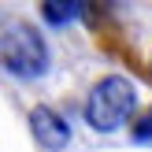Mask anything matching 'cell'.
<instances>
[{
  "instance_id": "obj_1",
  "label": "cell",
  "mask_w": 152,
  "mask_h": 152,
  "mask_svg": "<svg viewBox=\"0 0 152 152\" xmlns=\"http://www.w3.org/2000/svg\"><path fill=\"white\" fill-rule=\"evenodd\" d=\"M78 15L111 59L152 82V0H100Z\"/></svg>"
},
{
  "instance_id": "obj_2",
  "label": "cell",
  "mask_w": 152,
  "mask_h": 152,
  "mask_svg": "<svg viewBox=\"0 0 152 152\" xmlns=\"http://www.w3.org/2000/svg\"><path fill=\"white\" fill-rule=\"evenodd\" d=\"M134 104H137V93L126 78H100L86 100V115L96 130H115L126 123Z\"/></svg>"
},
{
  "instance_id": "obj_3",
  "label": "cell",
  "mask_w": 152,
  "mask_h": 152,
  "mask_svg": "<svg viewBox=\"0 0 152 152\" xmlns=\"http://www.w3.org/2000/svg\"><path fill=\"white\" fill-rule=\"evenodd\" d=\"M45 45H41V34L26 22L11 26L4 37H0V63L7 71L22 74V78H34V74L45 71Z\"/></svg>"
},
{
  "instance_id": "obj_4",
  "label": "cell",
  "mask_w": 152,
  "mask_h": 152,
  "mask_svg": "<svg viewBox=\"0 0 152 152\" xmlns=\"http://www.w3.org/2000/svg\"><path fill=\"white\" fill-rule=\"evenodd\" d=\"M30 126H34L37 141H41L45 148H52V152H59L67 141H71V130H67V123L56 115V111H48V108H34V115H30Z\"/></svg>"
},
{
  "instance_id": "obj_5",
  "label": "cell",
  "mask_w": 152,
  "mask_h": 152,
  "mask_svg": "<svg viewBox=\"0 0 152 152\" xmlns=\"http://www.w3.org/2000/svg\"><path fill=\"white\" fill-rule=\"evenodd\" d=\"M82 7L78 4H45V19L48 22H67V19H74Z\"/></svg>"
},
{
  "instance_id": "obj_6",
  "label": "cell",
  "mask_w": 152,
  "mask_h": 152,
  "mask_svg": "<svg viewBox=\"0 0 152 152\" xmlns=\"http://www.w3.org/2000/svg\"><path fill=\"white\" fill-rule=\"evenodd\" d=\"M134 137H137V141H148L152 137V108L134 119Z\"/></svg>"
}]
</instances>
